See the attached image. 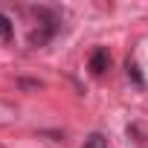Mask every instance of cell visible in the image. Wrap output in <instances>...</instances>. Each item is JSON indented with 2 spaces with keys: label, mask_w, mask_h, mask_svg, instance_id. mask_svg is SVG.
I'll list each match as a JSON object with an SVG mask.
<instances>
[{
  "label": "cell",
  "mask_w": 148,
  "mask_h": 148,
  "mask_svg": "<svg viewBox=\"0 0 148 148\" xmlns=\"http://www.w3.org/2000/svg\"><path fill=\"white\" fill-rule=\"evenodd\" d=\"M0 35H3L6 41L12 38V23H9V18H6V15H0Z\"/></svg>",
  "instance_id": "3"
},
{
  "label": "cell",
  "mask_w": 148,
  "mask_h": 148,
  "mask_svg": "<svg viewBox=\"0 0 148 148\" xmlns=\"http://www.w3.org/2000/svg\"><path fill=\"white\" fill-rule=\"evenodd\" d=\"M108 61H110V58H108V49L99 47V49L93 52V58H90V70H93V76H102V73L108 70Z\"/></svg>",
  "instance_id": "1"
},
{
  "label": "cell",
  "mask_w": 148,
  "mask_h": 148,
  "mask_svg": "<svg viewBox=\"0 0 148 148\" xmlns=\"http://www.w3.org/2000/svg\"><path fill=\"white\" fill-rule=\"evenodd\" d=\"M82 148H108V139H105V134L93 131V134L84 139V145H82Z\"/></svg>",
  "instance_id": "2"
}]
</instances>
